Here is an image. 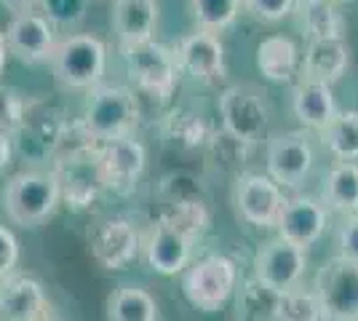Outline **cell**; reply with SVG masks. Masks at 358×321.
Returning a JSON list of instances; mask_svg holds the SVG:
<instances>
[{"mask_svg":"<svg viewBox=\"0 0 358 321\" xmlns=\"http://www.w3.org/2000/svg\"><path fill=\"white\" fill-rule=\"evenodd\" d=\"M62 201V185L57 171H19L8 180L3 193V209L19 228H38L48 222Z\"/></svg>","mask_w":358,"mask_h":321,"instance_id":"obj_1","label":"cell"},{"mask_svg":"<svg viewBox=\"0 0 358 321\" xmlns=\"http://www.w3.org/2000/svg\"><path fill=\"white\" fill-rule=\"evenodd\" d=\"M139 123L136 94L126 86H102L96 83L89 94L80 131L91 145H102L110 139L129 137Z\"/></svg>","mask_w":358,"mask_h":321,"instance_id":"obj_2","label":"cell"},{"mask_svg":"<svg viewBox=\"0 0 358 321\" xmlns=\"http://www.w3.org/2000/svg\"><path fill=\"white\" fill-rule=\"evenodd\" d=\"M51 70L67 89H94L102 83L107 67V48L96 35H67L57 41L51 54Z\"/></svg>","mask_w":358,"mask_h":321,"instance_id":"obj_3","label":"cell"},{"mask_svg":"<svg viewBox=\"0 0 358 321\" xmlns=\"http://www.w3.org/2000/svg\"><path fill=\"white\" fill-rule=\"evenodd\" d=\"M236 284H238L236 262L224 255H209L185 268L182 292L193 308L203 313H217L236 292Z\"/></svg>","mask_w":358,"mask_h":321,"instance_id":"obj_4","label":"cell"},{"mask_svg":"<svg viewBox=\"0 0 358 321\" xmlns=\"http://www.w3.org/2000/svg\"><path fill=\"white\" fill-rule=\"evenodd\" d=\"M220 115L224 131L236 142L252 145L268 134L270 105L257 86L238 83L220 94Z\"/></svg>","mask_w":358,"mask_h":321,"instance_id":"obj_5","label":"cell"},{"mask_svg":"<svg viewBox=\"0 0 358 321\" xmlns=\"http://www.w3.org/2000/svg\"><path fill=\"white\" fill-rule=\"evenodd\" d=\"M123 59L129 78L134 80L139 92L150 94L155 99H169L177 86V59L174 51H169L158 41H145L134 46H123Z\"/></svg>","mask_w":358,"mask_h":321,"instance_id":"obj_6","label":"cell"},{"mask_svg":"<svg viewBox=\"0 0 358 321\" xmlns=\"http://www.w3.org/2000/svg\"><path fill=\"white\" fill-rule=\"evenodd\" d=\"M315 300L329 321H358V262L334 257L315 276Z\"/></svg>","mask_w":358,"mask_h":321,"instance_id":"obj_7","label":"cell"},{"mask_svg":"<svg viewBox=\"0 0 358 321\" xmlns=\"http://www.w3.org/2000/svg\"><path fill=\"white\" fill-rule=\"evenodd\" d=\"M94 161H96V174L99 183L115 190V193H131L148 166V153L142 142H136L131 134L102 142L94 148Z\"/></svg>","mask_w":358,"mask_h":321,"instance_id":"obj_8","label":"cell"},{"mask_svg":"<svg viewBox=\"0 0 358 321\" xmlns=\"http://www.w3.org/2000/svg\"><path fill=\"white\" fill-rule=\"evenodd\" d=\"M308 249L286 241L281 236L270 238L268 244L259 246L257 257H254V276L257 281L265 287L268 292L278 294L284 290L297 287L302 273H305V265H308Z\"/></svg>","mask_w":358,"mask_h":321,"instance_id":"obj_9","label":"cell"},{"mask_svg":"<svg viewBox=\"0 0 358 321\" xmlns=\"http://www.w3.org/2000/svg\"><path fill=\"white\" fill-rule=\"evenodd\" d=\"M91 255L107 271H123L129 262L136 260L142 241L136 228L123 217H107L89 236Z\"/></svg>","mask_w":358,"mask_h":321,"instance_id":"obj_10","label":"cell"},{"mask_svg":"<svg viewBox=\"0 0 358 321\" xmlns=\"http://www.w3.org/2000/svg\"><path fill=\"white\" fill-rule=\"evenodd\" d=\"M313 169V148L302 131H286L268 142V177L284 187H297Z\"/></svg>","mask_w":358,"mask_h":321,"instance_id":"obj_11","label":"cell"},{"mask_svg":"<svg viewBox=\"0 0 358 321\" xmlns=\"http://www.w3.org/2000/svg\"><path fill=\"white\" fill-rule=\"evenodd\" d=\"M236 206L246 222L257 228H270L275 225L284 206L281 185L270 180L268 174H241L236 183Z\"/></svg>","mask_w":358,"mask_h":321,"instance_id":"obj_12","label":"cell"},{"mask_svg":"<svg viewBox=\"0 0 358 321\" xmlns=\"http://www.w3.org/2000/svg\"><path fill=\"white\" fill-rule=\"evenodd\" d=\"M174 59L182 73L201 80V83H217L224 78V46L217 32L198 30L179 41Z\"/></svg>","mask_w":358,"mask_h":321,"instance_id":"obj_13","label":"cell"},{"mask_svg":"<svg viewBox=\"0 0 358 321\" xmlns=\"http://www.w3.org/2000/svg\"><path fill=\"white\" fill-rule=\"evenodd\" d=\"M6 46L8 54H14L24 64H41L48 62L57 46L54 27L45 16L27 11V14H14L8 30H6Z\"/></svg>","mask_w":358,"mask_h":321,"instance_id":"obj_14","label":"cell"},{"mask_svg":"<svg viewBox=\"0 0 358 321\" xmlns=\"http://www.w3.org/2000/svg\"><path fill=\"white\" fill-rule=\"evenodd\" d=\"M190 246H193V238L187 233H182L169 220H161L150 228L142 252L155 273L177 276L190 265Z\"/></svg>","mask_w":358,"mask_h":321,"instance_id":"obj_15","label":"cell"},{"mask_svg":"<svg viewBox=\"0 0 358 321\" xmlns=\"http://www.w3.org/2000/svg\"><path fill=\"white\" fill-rule=\"evenodd\" d=\"M48 308L45 287L27 273H8L0 278V319L35 321Z\"/></svg>","mask_w":358,"mask_h":321,"instance_id":"obj_16","label":"cell"},{"mask_svg":"<svg viewBox=\"0 0 358 321\" xmlns=\"http://www.w3.org/2000/svg\"><path fill=\"white\" fill-rule=\"evenodd\" d=\"M275 225H278V236L281 238L302 246V249H308L327 230V206L318 204L315 199L284 201Z\"/></svg>","mask_w":358,"mask_h":321,"instance_id":"obj_17","label":"cell"},{"mask_svg":"<svg viewBox=\"0 0 358 321\" xmlns=\"http://www.w3.org/2000/svg\"><path fill=\"white\" fill-rule=\"evenodd\" d=\"M348 64H350V51L343 38H324V41H310L299 62V70L308 80L334 86L348 73Z\"/></svg>","mask_w":358,"mask_h":321,"instance_id":"obj_18","label":"cell"},{"mask_svg":"<svg viewBox=\"0 0 358 321\" xmlns=\"http://www.w3.org/2000/svg\"><path fill=\"white\" fill-rule=\"evenodd\" d=\"M113 27L123 46L152 41L158 27V0H115Z\"/></svg>","mask_w":358,"mask_h":321,"instance_id":"obj_19","label":"cell"},{"mask_svg":"<svg viewBox=\"0 0 358 321\" xmlns=\"http://www.w3.org/2000/svg\"><path fill=\"white\" fill-rule=\"evenodd\" d=\"M292 110L299 121L310 129H324L334 113H337V102L329 83H318V80H308L302 78L294 92H292Z\"/></svg>","mask_w":358,"mask_h":321,"instance_id":"obj_20","label":"cell"},{"mask_svg":"<svg viewBox=\"0 0 358 321\" xmlns=\"http://www.w3.org/2000/svg\"><path fill=\"white\" fill-rule=\"evenodd\" d=\"M257 67L273 83H289L299 73V51L292 38L270 35L257 46Z\"/></svg>","mask_w":358,"mask_h":321,"instance_id":"obj_21","label":"cell"},{"mask_svg":"<svg viewBox=\"0 0 358 321\" xmlns=\"http://www.w3.org/2000/svg\"><path fill=\"white\" fill-rule=\"evenodd\" d=\"M337 0H297L294 8L299 14V24L310 41L324 38H343L345 19L334 6Z\"/></svg>","mask_w":358,"mask_h":321,"instance_id":"obj_22","label":"cell"},{"mask_svg":"<svg viewBox=\"0 0 358 321\" xmlns=\"http://www.w3.org/2000/svg\"><path fill=\"white\" fill-rule=\"evenodd\" d=\"M107 321H158V303L145 287L123 284L107 297Z\"/></svg>","mask_w":358,"mask_h":321,"instance_id":"obj_23","label":"cell"},{"mask_svg":"<svg viewBox=\"0 0 358 321\" xmlns=\"http://www.w3.org/2000/svg\"><path fill=\"white\" fill-rule=\"evenodd\" d=\"M324 204L345 214L358 212V164L340 161L331 166L324 185Z\"/></svg>","mask_w":358,"mask_h":321,"instance_id":"obj_24","label":"cell"},{"mask_svg":"<svg viewBox=\"0 0 358 321\" xmlns=\"http://www.w3.org/2000/svg\"><path fill=\"white\" fill-rule=\"evenodd\" d=\"M318 131L331 155L340 161L358 158V110H337L334 118Z\"/></svg>","mask_w":358,"mask_h":321,"instance_id":"obj_25","label":"cell"},{"mask_svg":"<svg viewBox=\"0 0 358 321\" xmlns=\"http://www.w3.org/2000/svg\"><path fill=\"white\" fill-rule=\"evenodd\" d=\"M243 0H190V11L198 27L206 32H222L238 19Z\"/></svg>","mask_w":358,"mask_h":321,"instance_id":"obj_26","label":"cell"},{"mask_svg":"<svg viewBox=\"0 0 358 321\" xmlns=\"http://www.w3.org/2000/svg\"><path fill=\"white\" fill-rule=\"evenodd\" d=\"M275 319L278 321H321V306L313 292L305 290H284L275 294Z\"/></svg>","mask_w":358,"mask_h":321,"instance_id":"obj_27","label":"cell"},{"mask_svg":"<svg viewBox=\"0 0 358 321\" xmlns=\"http://www.w3.org/2000/svg\"><path fill=\"white\" fill-rule=\"evenodd\" d=\"M27 121V102L14 89H0V129L14 134Z\"/></svg>","mask_w":358,"mask_h":321,"instance_id":"obj_28","label":"cell"},{"mask_svg":"<svg viewBox=\"0 0 358 321\" xmlns=\"http://www.w3.org/2000/svg\"><path fill=\"white\" fill-rule=\"evenodd\" d=\"M294 3L297 0H243V8L257 19V22H281L284 16H289L294 11Z\"/></svg>","mask_w":358,"mask_h":321,"instance_id":"obj_29","label":"cell"},{"mask_svg":"<svg viewBox=\"0 0 358 321\" xmlns=\"http://www.w3.org/2000/svg\"><path fill=\"white\" fill-rule=\"evenodd\" d=\"M48 16L59 24H78L86 11V0H41Z\"/></svg>","mask_w":358,"mask_h":321,"instance_id":"obj_30","label":"cell"},{"mask_svg":"<svg viewBox=\"0 0 358 321\" xmlns=\"http://www.w3.org/2000/svg\"><path fill=\"white\" fill-rule=\"evenodd\" d=\"M19 262V241H16L14 230L0 225V278L16 271Z\"/></svg>","mask_w":358,"mask_h":321,"instance_id":"obj_31","label":"cell"},{"mask_svg":"<svg viewBox=\"0 0 358 321\" xmlns=\"http://www.w3.org/2000/svg\"><path fill=\"white\" fill-rule=\"evenodd\" d=\"M337 246H340V257L358 262V212L345 220L337 236Z\"/></svg>","mask_w":358,"mask_h":321,"instance_id":"obj_32","label":"cell"},{"mask_svg":"<svg viewBox=\"0 0 358 321\" xmlns=\"http://www.w3.org/2000/svg\"><path fill=\"white\" fill-rule=\"evenodd\" d=\"M11 158H14V139H11L8 131L0 129V171H6Z\"/></svg>","mask_w":358,"mask_h":321,"instance_id":"obj_33","label":"cell"},{"mask_svg":"<svg viewBox=\"0 0 358 321\" xmlns=\"http://www.w3.org/2000/svg\"><path fill=\"white\" fill-rule=\"evenodd\" d=\"M0 3L14 14H27V11H35V6H41V0H0Z\"/></svg>","mask_w":358,"mask_h":321,"instance_id":"obj_34","label":"cell"},{"mask_svg":"<svg viewBox=\"0 0 358 321\" xmlns=\"http://www.w3.org/2000/svg\"><path fill=\"white\" fill-rule=\"evenodd\" d=\"M6 57H8V46H6V32L0 30V76L6 70Z\"/></svg>","mask_w":358,"mask_h":321,"instance_id":"obj_35","label":"cell"},{"mask_svg":"<svg viewBox=\"0 0 358 321\" xmlns=\"http://www.w3.org/2000/svg\"><path fill=\"white\" fill-rule=\"evenodd\" d=\"M35 321H62V319H59V316H57V313H54V311H51V306H48V308H45V311H43V313H41V316L35 319Z\"/></svg>","mask_w":358,"mask_h":321,"instance_id":"obj_36","label":"cell"}]
</instances>
